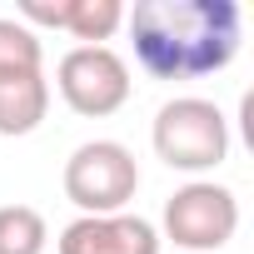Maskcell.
Listing matches in <instances>:
<instances>
[{
  "label": "cell",
  "instance_id": "cell-1",
  "mask_svg": "<svg viewBox=\"0 0 254 254\" xmlns=\"http://www.w3.org/2000/svg\"><path fill=\"white\" fill-rule=\"evenodd\" d=\"M135 60L155 80H204L239 55V0H140L125 10Z\"/></svg>",
  "mask_w": 254,
  "mask_h": 254
},
{
  "label": "cell",
  "instance_id": "cell-3",
  "mask_svg": "<svg viewBox=\"0 0 254 254\" xmlns=\"http://www.w3.org/2000/svg\"><path fill=\"white\" fill-rule=\"evenodd\" d=\"M140 190V165L120 140H85L65 160V199L80 214H125Z\"/></svg>",
  "mask_w": 254,
  "mask_h": 254
},
{
  "label": "cell",
  "instance_id": "cell-10",
  "mask_svg": "<svg viewBox=\"0 0 254 254\" xmlns=\"http://www.w3.org/2000/svg\"><path fill=\"white\" fill-rule=\"evenodd\" d=\"M45 60V45L30 25L20 20H5L0 15V75H20V70H40Z\"/></svg>",
  "mask_w": 254,
  "mask_h": 254
},
{
  "label": "cell",
  "instance_id": "cell-9",
  "mask_svg": "<svg viewBox=\"0 0 254 254\" xmlns=\"http://www.w3.org/2000/svg\"><path fill=\"white\" fill-rule=\"evenodd\" d=\"M125 25V5L120 0H70V20L65 30L85 45H105L115 30Z\"/></svg>",
  "mask_w": 254,
  "mask_h": 254
},
{
  "label": "cell",
  "instance_id": "cell-6",
  "mask_svg": "<svg viewBox=\"0 0 254 254\" xmlns=\"http://www.w3.org/2000/svg\"><path fill=\"white\" fill-rule=\"evenodd\" d=\"M60 254H160V229L140 214H80L55 239Z\"/></svg>",
  "mask_w": 254,
  "mask_h": 254
},
{
  "label": "cell",
  "instance_id": "cell-4",
  "mask_svg": "<svg viewBox=\"0 0 254 254\" xmlns=\"http://www.w3.org/2000/svg\"><path fill=\"white\" fill-rule=\"evenodd\" d=\"M239 229V199L234 190L214 180H190L165 199V239L180 254H214Z\"/></svg>",
  "mask_w": 254,
  "mask_h": 254
},
{
  "label": "cell",
  "instance_id": "cell-7",
  "mask_svg": "<svg viewBox=\"0 0 254 254\" xmlns=\"http://www.w3.org/2000/svg\"><path fill=\"white\" fill-rule=\"evenodd\" d=\"M50 110V80L40 70L0 75V135H30Z\"/></svg>",
  "mask_w": 254,
  "mask_h": 254
},
{
  "label": "cell",
  "instance_id": "cell-5",
  "mask_svg": "<svg viewBox=\"0 0 254 254\" xmlns=\"http://www.w3.org/2000/svg\"><path fill=\"white\" fill-rule=\"evenodd\" d=\"M55 85H60V100L75 115L105 120V115H115L125 100H130V65H125L110 45H75V50L60 55Z\"/></svg>",
  "mask_w": 254,
  "mask_h": 254
},
{
  "label": "cell",
  "instance_id": "cell-8",
  "mask_svg": "<svg viewBox=\"0 0 254 254\" xmlns=\"http://www.w3.org/2000/svg\"><path fill=\"white\" fill-rule=\"evenodd\" d=\"M50 229L30 204H0V254H45Z\"/></svg>",
  "mask_w": 254,
  "mask_h": 254
},
{
  "label": "cell",
  "instance_id": "cell-11",
  "mask_svg": "<svg viewBox=\"0 0 254 254\" xmlns=\"http://www.w3.org/2000/svg\"><path fill=\"white\" fill-rule=\"evenodd\" d=\"M20 15L35 20V25L65 30V20H70V0H20Z\"/></svg>",
  "mask_w": 254,
  "mask_h": 254
},
{
  "label": "cell",
  "instance_id": "cell-2",
  "mask_svg": "<svg viewBox=\"0 0 254 254\" xmlns=\"http://www.w3.org/2000/svg\"><path fill=\"white\" fill-rule=\"evenodd\" d=\"M150 140H155V155L170 170L204 175V170H214L229 155V120H224V110L214 100L180 95V100H165L160 105Z\"/></svg>",
  "mask_w": 254,
  "mask_h": 254
}]
</instances>
